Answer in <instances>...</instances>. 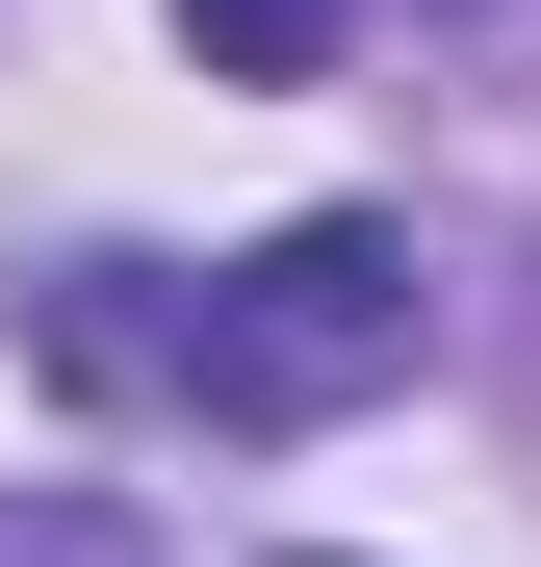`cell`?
I'll list each match as a JSON object with an SVG mask.
<instances>
[{"mask_svg":"<svg viewBox=\"0 0 541 567\" xmlns=\"http://www.w3.org/2000/svg\"><path fill=\"white\" fill-rule=\"evenodd\" d=\"M413 361H438V284H413L387 207H310V233H258V258H207L155 310V388L207 413V439H310L361 388H413Z\"/></svg>","mask_w":541,"mask_h":567,"instance_id":"cell-1","label":"cell"},{"mask_svg":"<svg viewBox=\"0 0 541 567\" xmlns=\"http://www.w3.org/2000/svg\"><path fill=\"white\" fill-rule=\"evenodd\" d=\"M180 52H207V78H310V52H335V0H180Z\"/></svg>","mask_w":541,"mask_h":567,"instance_id":"cell-2","label":"cell"},{"mask_svg":"<svg viewBox=\"0 0 541 567\" xmlns=\"http://www.w3.org/2000/svg\"><path fill=\"white\" fill-rule=\"evenodd\" d=\"M310 567H335V542H310Z\"/></svg>","mask_w":541,"mask_h":567,"instance_id":"cell-3","label":"cell"}]
</instances>
